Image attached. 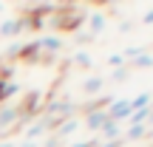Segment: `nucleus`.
Segmentation results:
<instances>
[{"label": "nucleus", "instance_id": "obj_1", "mask_svg": "<svg viewBox=\"0 0 153 147\" xmlns=\"http://www.w3.org/2000/svg\"><path fill=\"white\" fill-rule=\"evenodd\" d=\"M105 110H108V119L111 122H119V125H122V122H128V119H131V113H133L128 99H111Z\"/></svg>", "mask_w": 153, "mask_h": 147}, {"label": "nucleus", "instance_id": "obj_2", "mask_svg": "<svg viewBox=\"0 0 153 147\" xmlns=\"http://www.w3.org/2000/svg\"><path fill=\"white\" fill-rule=\"evenodd\" d=\"M26 26H28V20L26 17H9V20H3L0 23V37H17L20 31H26Z\"/></svg>", "mask_w": 153, "mask_h": 147}, {"label": "nucleus", "instance_id": "obj_3", "mask_svg": "<svg viewBox=\"0 0 153 147\" xmlns=\"http://www.w3.org/2000/svg\"><path fill=\"white\" fill-rule=\"evenodd\" d=\"M108 122V110L105 108H97V110H88V116H85V127L88 130H97L99 133V127Z\"/></svg>", "mask_w": 153, "mask_h": 147}, {"label": "nucleus", "instance_id": "obj_4", "mask_svg": "<svg viewBox=\"0 0 153 147\" xmlns=\"http://www.w3.org/2000/svg\"><path fill=\"white\" fill-rule=\"evenodd\" d=\"M88 26H91V37H97V34H102V31H105L108 20H105L102 11H91V14H88Z\"/></svg>", "mask_w": 153, "mask_h": 147}, {"label": "nucleus", "instance_id": "obj_5", "mask_svg": "<svg viewBox=\"0 0 153 147\" xmlns=\"http://www.w3.org/2000/svg\"><path fill=\"white\" fill-rule=\"evenodd\" d=\"M99 133H102V136L108 139V142H114V139H119V133H122V125H119V122H111V119H108L102 127H99Z\"/></svg>", "mask_w": 153, "mask_h": 147}, {"label": "nucleus", "instance_id": "obj_6", "mask_svg": "<svg viewBox=\"0 0 153 147\" xmlns=\"http://www.w3.org/2000/svg\"><path fill=\"white\" fill-rule=\"evenodd\" d=\"M76 127H79V122L76 119H65V125H57V136H54V142H60V139H65L68 133H74Z\"/></svg>", "mask_w": 153, "mask_h": 147}, {"label": "nucleus", "instance_id": "obj_7", "mask_svg": "<svg viewBox=\"0 0 153 147\" xmlns=\"http://www.w3.org/2000/svg\"><path fill=\"white\" fill-rule=\"evenodd\" d=\"M102 85H105L102 76H88V79L82 82V91H85V93H99V91H102Z\"/></svg>", "mask_w": 153, "mask_h": 147}, {"label": "nucleus", "instance_id": "obj_8", "mask_svg": "<svg viewBox=\"0 0 153 147\" xmlns=\"http://www.w3.org/2000/svg\"><path fill=\"white\" fill-rule=\"evenodd\" d=\"M150 99H153V93H148V91L139 93L136 99H131V110L136 113V110H142V108H150Z\"/></svg>", "mask_w": 153, "mask_h": 147}, {"label": "nucleus", "instance_id": "obj_9", "mask_svg": "<svg viewBox=\"0 0 153 147\" xmlns=\"http://www.w3.org/2000/svg\"><path fill=\"white\" fill-rule=\"evenodd\" d=\"M45 130H48V125H45V122L40 119V122H34V125H31V127H28V130H26V136H28V142H31V139H37V136H43Z\"/></svg>", "mask_w": 153, "mask_h": 147}, {"label": "nucleus", "instance_id": "obj_10", "mask_svg": "<svg viewBox=\"0 0 153 147\" xmlns=\"http://www.w3.org/2000/svg\"><path fill=\"white\" fill-rule=\"evenodd\" d=\"M145 133H148V127H145V125H131V130H128V142H136V139H142L145 136Z\"/></svg>", "mask_w": 153, "mask_h": 147}, {"label": "nucleus", "instance_id": "obj_11", "mask_svg": "<svg viewBox=\"0 0 153 147\" xmlns=\"http://www.w3.org/2000/svg\"><path fill=\"white\" fill-rule=\"evenodd\" d=\"M133 65H136V68H150L153 65V57L145 54V51H139V54L133 57Z\"/></svg>", "mask_w": 153, "mask_h": 147}, {"label": "nucleus", "instance_id": "obj_12", "mask_svg": "<svg viewBox=\"0 0 153 147\" xmlns=\"http://www.w3.org/2000/svg\"><path fill=\"white\" fill-rule=\"evenodd\" d=\"M74 62H76V65H82V68H88V65H91V57H88L85 51H79V54H74Z\"/></svg>", "mask_w": 153, "mask_h": 147}, {"label": "nucleus", "instance_id": "obj_13", "mask_svg": "<svg viewBox=\"0 0 153 147\" xmlns=\"http://www.w3.org/2000/svg\"><path fill=\"white\" fill-rule=\"evenodd\" d=\"M114 79H116V82H122V79H128V68H119V71L114 74Z\"/></svg>", "mask_w": 153, "mask_h": 147}, {"label": "nucleus", "instance_id": "obj_14", "mask_svg": "<svg viewBox=\"0 0 153 147\" xmlns=\"http://www.w3.org/2000/svg\"><path fill=\"white\" fill-rule=\"evenodd\" d=\"M108 62H111V65H125V57H122V54H119V57H116V54H114V57H111V60H108Z\"/></svg>", "mask_w": 153, "mask_h": 147}, {"label": "nucleus", "instance_id": "obj_15", "mask_svg": "<svg viewBox=\"0 0 153 147\" xmlns=\"http://www.w3.org/2000/svg\"><path fill=\"white\" fill-rule=\"evenodd\" d=\"M119 28H122V34H128V31H131V28H133V23H131V20H125V23H122Z\"/></svg>", "mask_w": 153, "mask_h": 147}, {"label": "nucleus", "instance_id": "obj_16", "mask_svg": "<svg viewBox=\"0 0 153 147\" xmlns=\"http://www.w3.org/2000/svg\"><path fill=\"white\" fill-rule=\"evenodd\" d=\"M142 23H145V26H150V23H153V9H150V11H148L145 17H142Z\"/></svg>", "mask_w": 153, "mask_h": 147}, {"label": "nucleus", "instance_id": "obj_17", "mask_svg": "<svg viewBox=\"0 0 153 147\" xmlns=\"http://www.w3.org/2000/svg\"><path fill=\"white\" fill-rule=\"evenodd\" d=\"M102 147H122V139H114V142H105Z\"/></svg>", "mask_w": 153, "mask_h": 147}]
</instances>
